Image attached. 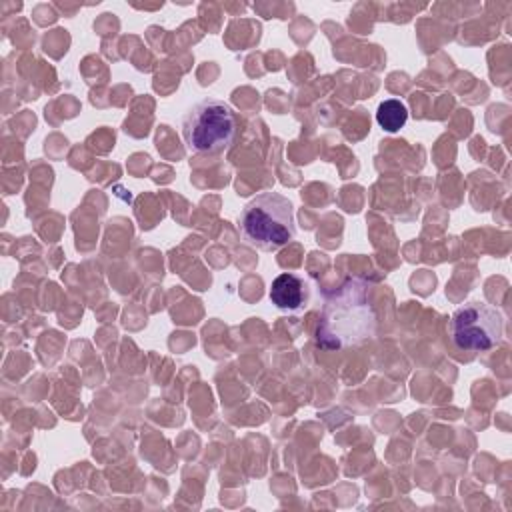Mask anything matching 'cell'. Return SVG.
<instances>
[{
    "label": "cell",
    "instance_id": "obj_1",
    "mask_svg": "<svg viewBox=\"0 0 512 512\" xmlns=\"http://www.w3.org/2000/svg\"><path fill=\"white\" fill-rule=\"evenodd\" d=\"M376 310L372 284L360 276L346 278L324 298L316 342L324 350H342L374 336Z\"/></svg>",
    "mask_w": 512,
    "mask_h": 512
},
{
    "label": "cell",
    "instance_id": "obj_2",
    "mask_svg": "<svg viewBox=\"0 0 512 512\" xmlns=\"http://www.w3.org/2000/svg\"><path fill=\"white\" fill-rule=\"evenodd\" d=\"M244 242L262 252H276L296 236L292 202L276 192L256 194L240 212Z\"/></svg>",
    "mask_w": 512,
    "mask_h": 512
},
{
    "label": "cell",
    "instance_id": "obj_3",
    "mask_svg": "<svg viewBox=\"0 0 512 512\" xmlns=\"http://www.w3.org/2000/svg\"><path fill=\"white\" fill-rule=\"evenodd\" d=\"M238 134V118L230 104L218 98L196 102L182 120L186 148L196 154H218L228 150Z\"/></svg>",
    "mask_w": 512,
    "mask_h": 512
},
{
    "label": "cell",
    "instance_id": "obj_4",
    "mask_svg": "<svg viewBox=\"0 0 512 512\" xmlns=\"http://www.w3.org/2000/svg\"><path fill=\"white\" fill-rule=\"evenodd\" d=\"M450 336L460 350L484 352L500 344L504 336L502 314L486 302H466L450 318Z\"/></svg>",
    "mask_w": 512,
    "mask_h": 512
},
{
    "label": "cell",
    "instance_id": "obj_5",
    "mask_svg": "<svg viewBox=\"0 0 512 512\" xmlns=\"http://www.w3.org/2000/svg\"><path fill=\"white\" fill-rule=\"evenodd\" d=\"M270 300L280 310L298 312L310 302V284L296 272H282L272 280Z\"/></svg>",
    "mask_w": 512,
    "mask_h": 512
},
{
    "label": "cell",
    "instance_id": "obj_6",
    "mask_svg": "<svg viewBox=\"0 0 512 512\" xmlns=\"http://www.w3.org/2000/svg\"><path fill=\"white\" fill-rule=\"evenodd\" d=\"M406 120H408V108L404 102H400L396 98H388L378 104L376 122L386 132H398L400 128H404Z\"/></svg>",
    "mask_w": 512,
    "mask_h": 512
}]
</instances>
